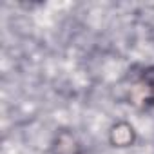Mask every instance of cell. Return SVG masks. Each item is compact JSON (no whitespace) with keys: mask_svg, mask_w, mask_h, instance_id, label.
<instances>
[{"mask_svg":"<svg viewBox=\"0 0 154 154\" xmlns=\"http://www.w3.org/2000/svg\"><path fill=\"white\" fill-rule=\"evenodd\" d=\"M134 89L140 105L143 109H152L154 107V63L140 69V72L134 78Z\"/></svg>","mask_w":154,"mask_h":154,"instance_id":"1","label":"cell"},{"mask_svg":"<svg viewBox=\"0 0 154 154\" xmlns=\"http://www.w3.org/2000/svg\"><path fill=\"white\" fill-rule=\"evenodd\" d=\"M109 143L112 147H118V149L132 147L136 143V131H134V127L129 122H125V120H120V122L112 123L111 129H109Z\"/></svg>","mask_w":154,"mask_h":154,"instance_id":"2","label":"cell"},{"mask_svg":"<svg viewBox=\"0 0 154 154\" xmlns=\"http://www.w3.org/2000/svg\"><path fill=\"white\" fill-rule=\"evenodd\" d=\"M84 147L80 140L76 138L71 131L62 129L56 132L53 143H51V154H82Z\"/></svg>","mask_w":154,"mask_h":154,"instance_id":"3","label":"cell"}]
</instances>
